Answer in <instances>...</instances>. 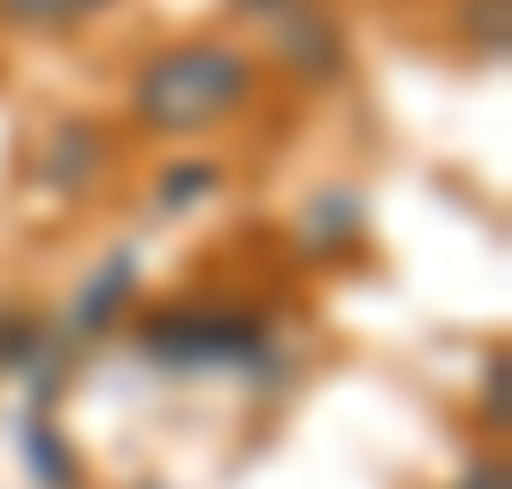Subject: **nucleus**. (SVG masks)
Segmentation results:
<instances>
[{"mask_svg":"<svg viewBox=\"0 0 512 489\" xmlns=\"http://www.w3.org/2000/svg\"><path fill=\"white\" fill-rule=\"evenodd\" d=\"M260 92V62L230 39H176L130 77V123L153 138H199L245 115Z\"/></svg>","mask_w":512,"mask_h":489,"instance_id":"nucleus-1","label":"nucleus"},{"mask_svg":"<svg viewBox=\"0 0 512 489\" xmlns=\"http://www.w3.org/2000/svg\"><path fill=\"white\" fill-rule=\"evenodd\" d=\"M138 352L161 375H260V367H283L268 314L237 306V298H184V306L146 314L138 321Z\"/></svg>","mask_w":512,"mask_h":489,"instance_id":"nucleus-2","label":"nucleus"},{"mask_svg":"<svg viewBox=\"0 0 512 489\" xmlns=\"http://www.w3.org/2000/svg\"><path fill=\"white\" fill-rule=\"evenodd\" d=\"M276 62L283 77H299V85H337L344 62H352V46H344V23L321 8V0H291L276 23Z\"/></svg>","mask_w":512,"mask_h":489,"instance_id":"nucleus-3","label":"nucleus"},{"mask_svg":"<svg viewBox=\"0 0 512 489\" xmlns=\"http://www.w3.org/2000/svg\"><path fill=\"white\" fill-rule=\"evenodd\" d=\"M107 169V130L92 123V115H62V123L46 130V146H39V184L46 192H92Z\"/></svg>","mask_w":512,"mask_h":489,"instance_id":"nucleus-4","label":"nucleus"},{"mask_svg":"<svg viewBox=\"0 0 512 489\" xmlns=\"http://www.w3.org/2000/svg\"><path fill=\"white\" fill-rule=\"evenodd\" d=\"M138 298V253H107L100 268H92L85 283H77V298H69V314H62V337H107L115 321H123V306Z\"/></svg>","mask_w":512,"mask_h":489,"instance_id":"nucleus-5","label":"nucleus"},{"mask_svg":"<svg viewBox=\"0 0 512 489\" xmlns=\"http://www.w3.org/2000/svg\"><path fill=\"white\" fill-rule=\"evenodd\" d=\"M360 230H367V207H360V192H344V184H321L299 207V237H306V253H321V260H344L360 245Z\"/></svg>","mask_w":512,"mask_h":489,"instance_id":"nucleus-6","label":"nucleus"},{"mask_svg":"<svg viewBox=\"0 0 512 489\" xmlns=\"http://www.w3.org/2000/svg\"><path fill=\"white\" fill-rule=\"evenodd\" d=\"M23 459H31L39 489H77V451L62 444V428L46 421V405H31V413H23Z\"/></svg>","mask_w":512,"mask_h":489,"instance_id":"nucleus-7","label":"nucleus"},{"mask_svg":"<svg viewBox=\"0 0 512 489\" xmlns=\"http://www.w3.org/2000/svg\"><path fill=\"white\" fill-rule=\"evenodd\" d=\"M222 176H230L222 161H169V169L153 176V207L161 214H192L199 199L222 192Z\"/></svg>","mask_w":512,"mask_h":489,"instance_id":"nucleus-8","label":"nucleus"},{"mask_svg":"<svg viewBox=\"0 0 512 489\" xmlns=\"http://www.w3.org/2000/svg\"><path fill=\"white\" fill-rule=\"evenodd\" d=\"M115 0H0V23L8 31H77V23L107 16Z\"/></svg>","mask_w":512,"mask_h":489,"instance_id":"nucleus-9","label":"nucleus"},{"mask_svg":"<svg viewBox=\"0 0 512 489\" xmlns=\"http://www.w3.org/2000/svg\"><path fill=\"white\" fill-rule=\"evenodd\" d=\"M467 31L482 39V54L497 62V54H505V0H474V8H467Z\"/></svg>","mask_w":512,"mask_h":489,"instance_id":"nucleus-10","label":"nucleus"},{"mask_svg":"<svg viewBox=\"0 0 512 489\" xmlns=\"http://www.w3.org/2000/svg\"><path fill=\"white\" fill-rule=\"evenodd\" d=\"M482 398H490V428H505V360H490V375H482Z\"/></svg>","mask_w":512,"mask_h":489,"instance_id":"nucleus-11","label":"nucleus"},{"mask_svg":"<svg viewBox=\"0 0 512 489\" xmlns=\"http://www.w3.org/2000/svg\"><path fill=\"white\" fill-rule=\"evenodd\" d=\"M512 474H505V459H482V467H467L459 474V489H505Z\"/></svg>","mask_w":512,"mask_h":489,"instance_id":"nucleus-12","label":"nucleus"},{"mask_svg":"<svg viewBox=\"0 0 512 489\" xmlns=\"http://www.w3.org/2000/svg\"><path fill=\"white\" fill-rule=\"evenodd\" d=\"M291 0H230V16H253V23H276Z\"/></svg>","mask_w":512,"mask_h":489,"instance_id":"nucleus-13","label":"nucleus"}]
</instances>
